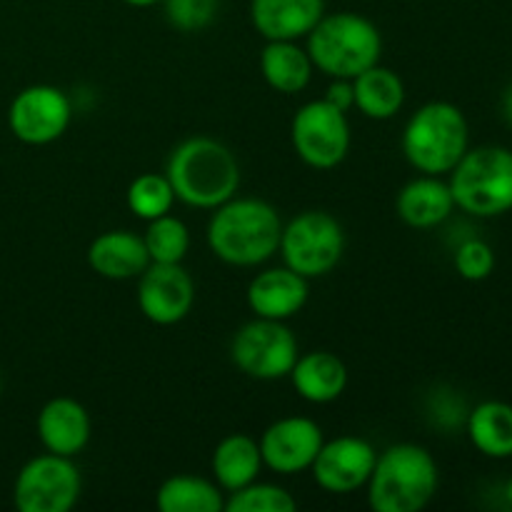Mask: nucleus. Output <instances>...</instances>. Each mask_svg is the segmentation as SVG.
I'll use <instances>...</instances> for the list:
<instances>
[{
	"label": "nucleus",
	"mask_w": 512,
	"mask_h": 512,
	"mask_svg": "<svg viewBox=\"0 0 512 512\" xmlns=\"http://www.w3.org/2000/svg\"><path fill=\"white\" fill-rule=\"evenodd\" d=\"M308 278L290 270L288 265L280 268H265L250 280L248 293V308L253 310L255 318L265 320H290L305 308L308 303Z\"/></svg>",
	"instance_id": "obj_15"
},
{
	"label": "nucleus",
	"mask_w": 512,
	"mask_h": 512,
	"mask_svg": "<svg viewBox=\"0 0 512 512\" xmlns=\"http://www.w3.org/2000/svg\"><path fill=\"white\" fill-rule=\"evenodd\" d=\"M323 443V428L303 415L275 420L258 440L263 465L278 475H298L310 470Z\"/></svg>",
	"instance_id": "obj_13"
},
{
	"label": "nucleus",
	"mask_w": 512,
	"mask_h": 512,
	"mask_svg": "<svg viewBox=\"0 0 512 512\" xmlns=\"http://www.w3.org/2000/svg\"><path fill=\"white\" fill-rule=\"evenodd\" d=\"M195 305V280L183 263H150L138 278V308L153 325H178Z\"/></svg>",
	"instance_id": "obj_12"
},
{
	"label": "nucleus",
	"mask_w": 512,
	"mask_h": 512,
	"mask_svg": "<svg viewBox=\"0 0 512 512\" xmlns=\"http://www.w3.org/2000/svg\"><path fill=\"white\" fill-rule=\"evenodd\" d=\"M305 50L313 60V68L323 75L353 80L380 63L383 35L365 15L340 10L318 20L308 33Z\"/></svg>",
	"instance_id": "obj_4"
},
{
	"label": "nucleus",
	"mask_w": 512,
	"mask_h": 512,
	"mask_svg": "<svg viewBox=\"0 0 512 512\" xmlns=\"http://www.w3.org/2000/svg\"><path fill=\"white\" fill-rule=\"evenodd\" d=\"M125 200H128V208L135 218L150 223V220L168 215L173 210L175 193L165 173H143L128 185Z\"/></svg>",
	"instance_id": "obj_26"
},
{
	"label": "nucleus",
	"mask_w": 512,
	"mask_h": 512,
	"mask_svg": "<svg viewBox=\"0 0 512 512\" xmlns=\"http://www.w3.org/2000/svg\"><path fill=\"white\" fill-rule=\"evenodd\" d=\"M353 90L355 108L370 120L395 118L405 103L403 78L380 63L353 78Z\"/></svg>",
	"instance_id": "obj_24"
},
{
	"label": "nucleus",
	"mask_w": 512,
	"mask_h": 512,
	"mask_svg": "<svg viewBox=\"0 0 512 512\" xmlns=\"http://www.w3.org/2000/svg\"><path fill=\"white\" fill-rule=\"evenodd\" d=\"M373 445L358 435H340V438L323 443L320 453L315 455L310 473H313L318 488L333 495H348L368 485L370 473L375 468Z\"/></svg>",
	"instance_id": "obj_14"
},
{
	"label": "nucleus",
	"mask_w": 512,
	"mask_h": 512,
	"mask_svg": "<svg viewBox=\"0 0 512 512\" xmlns=\"http://www.w3.org/2000/svg\"><path fill=\"white\" fill-rule=\"evenodd\" d=\"M330 105L340 108L343 113L355 108V90H353V80H345V78H333V83L328 85L323 95Z\"/></svg>",
	"instance_id": "obj_31"
},
{
	"label": "nucleus",
	"mask_w": 512,
	"mask_h": 512,
	"mask_svg": "<svg viewBox=\"0 0 512 512\" xmlns=\"http://www.w3.org/2000/svg\"><path fill=\"white\" fill-rule=\"evenodd\" d=\"M210 468H213L215 483L225 495L255 483L260 470L265 468L258 440L245 433L228 435L215 445Z\"/></svg>",
	"instance_id": "obj_21"
},
{
	"label": "nucleus",
	"mask_w": 512,
	"mask_h": 512,
	"mask_svg": "<svg viewBox=\"0 0 512 512\" xmlns=\"http://www.w3.org/2000/svg\"><path fill=\"white\" fill-rule=\"evenodd\" d=\"M73 103L55 85H30L20 90L8 110L10 133L25 145H50L68 130Z\"/></svg>",
	"instance_id": "obj_11"
},
{
	"label": "nucleus",
	"mask_w": 512,
	"mask_h": 512,
	"mask_svg": "<svg viewBox=\"0 0 512 512\" xmlns=\"http://www.w3.org/2000/svg\"><path fill=\"white\" fill-rule=\"evenodd\" d=\"M325 15V0H250V20L265 40H300Z\"/></svg>",
	"instance_id": "obj_17"
},
{
	"label": "nucleus",
	"mask_w": 512,
	"mask_h": 512,
	"mask_svg": "<svg viewBox=\"0 0 512 512\" xmlns=\"http://www.w3.org/2000/svg\"><path fill=\"white\" fill-rule=\"evenodd\" d=\"M280 233L283 220L268 200L235 195L213 210L205 240L210 253L225 265L258 268L278 253Z\"/></svg>",
	"instance_id": "obj_1"
},
{
	"label": "nucleus",
	"mask_w": 512,
	"mask_h": 512,
	"mask_svg": "<svg viewBox=\"0 0 512 512\" xmlns=\"http://www.w3.org/2000/svg\"><path fill=\"white\" fill-rule=\"evenodd\" d=\"M150 263H183L190 250V230L175 215H160L150 220L143 235Z\"/></svg>",
	"instance_id": "obj_27"
},
{
	"label": "nucleus",
	"mask_w": 512,
	"mask_h": 512,
	"mask_svg": "<svg viewBox=\"0 0 512 512\" xmlns=\"http://www.w3.org/2000/svg\"><path fill=\"white\" fill-rule=\"evenodd\" d=\"M290 140L308 168L333 170L348 158L353 133H350L348 113L330 105L328 100H310L295 113L290 125Z\"/></svg>",
	"instance_id": "obj_8"
},
{
	"label": "nucleus",
	"mask_w": 512,
	"mask_h": 512,
	"mask_svg": "<svg viewBox=\"0 0 512 512\" xmlns=\"http://www.w3.org/2000/svg\"><path fill=\"white\" fill-rule=\"evenodd\" d=\"M83 493V478L73 458L45 453L20 468L13 503L20 512H68Z\"/></svg>",
	"instance_id": "obj_10"
},
{
	"label": "nucleus",
	"mask_w": 512,
	"mask_h": 512,
	"mask_svg": "<svg viewBox=\"0 0 512 512\" xmlns=\"http://www.w3.org/2000/svg\"><path fill=\"white\" fill-rule=\"evenodd\" d=\"M470 148L465 113L448 100H433L410 115L403 130V155L418 173L450 175Z\"/></svg>",
	"instance_id": "obj_5"
},
{
	"label": "nucleus",
	"mask_w": 512,
	"mask_h": 512,
	"mask_svg": "<svg viewBox=\"0 0 512 512\" xmlns=\"http://www.w3.org/2000/svg\"><path fill=\"white\" fill-rule=\"evenodd\" d=\"M298 500L285 488L273 483H255L228 493L225 498V512H295Z\"/></svg>",
	"instance_id": "obj_28"
},
{
	"label": "nucleus",
	"mask_w": 512,
	"mask_h": 512,
	"mask_svg": "<svg viewBox=\"0 0 512 512\" xmlns=\"http://www.w3.org/2000/svg\"><path fill=\"white\" fill-rule=\"evenodd\" d=\"M470 443L478 453L493 460L512 458V405L503 400H485L465 418Z\"/></svg>",
	"instance_id": "obj_23"
},
{
	"label": "nucleus",
	"mask_w": 512,
	"mask_h": 512,
	"mask_svg": "<svg viewBox=\"0 0 512 512\" xmlns=\"http://www.w3.org/2000/svg\"><path fill=\"white\" fill-rule=\"evenodd\" d=\"M175 200L198 210H215L238 195L240 165L228 145L195 135L173 148L165 163Z\"/></svg>",
	"instance_id": "obj_2"
},
{
	"label": "nucleus",
	"mask_w": 512,
	"mask_h": 512,
	"mask_svg": "<svg viewBox=\"0 0 512 512\" xmlns=\"http://www.w3.org/2000/svg\"><path fill=\"white\" fill-rule=\"evenodd\" d=\"M88 265L95 275L105 280H133L143 275L150 265L143 235L130 230H108L100 233L88 248Z\"/></svg>",
	"instance_id": "obj_19"
},
{
	"label": "nucleus",
	"mask_w": 512,
	"mask_h": 512,
	"mask_svg": "<svg viewBox=\"0 0 512 512\" xmlns=\"http://www.w3.org/2000/svg\"><path fill=\"white\" fill-rule=\"evenodd\" d=\"M505 500L512 505V478L508 480V485H505Z\"/></svg>",
	"instance_id": "obj_34"
},
{
	"label": "nucleus",
	"mask_w": 512,
	"mask_h": 512,
	"mask_svg": "<svg viewBox=\"0 0 512 512\" xmlns=\"http://www.w3.org/2000/svg\"><path fill=\"white\" fill-rule=\"evenodd\" d=\"M298 340L283 320L253 318L230 343L235 368L255 380H283L298 360Z\"/></svg>",
	"instance_id": "obj_9"
},
{
	"label": "nucleus",
	"mask_w": 512,
	"mask_h": 512,
	"mask_svg": "<svg viewBox=\"0 0 512 512\" xmlns=\"http://www.w3.org/2000/svg\"><path fill=\"white\" fill-rule=\"evenodd\" d=\"M503 115H505V120L512 125V85H508V90L503 93Z\"/></svg>",
	"instance_id": "obj_32"
},
{
	"label": "nucleus",
	"mask_w": 512,
	"mask_h": 512,
	"mask_svg": "<svg viewBox=\"0 0 512 512\" xmlns=\"http://www.w3.org/2000/svg\"><path fill=\"white\" fill-rule=\"evenodd\" d=\"M395 210L408 228L430 230L443 225L453 215L455 200L443 175H420L400 188Z\"/></svg>",
	"instance_id": "obj_18"
},
{
	"label": "nucleus",
	"mask_w": 512,
	"mask_h": 512,
	"mask_svg": "<svg viewBox=\"0 0 512 512\" xmlns=\"http://www.w3.org/2000/svg\"><path fill=\"white\" fill-rule=\"evenodd\" d=\"M290 383L295 393L313 405L335 403L348 388V368L343 360L328 350H313V353L298 355L293 370H290Z\"/></svg>",
	"instance_id": "obj_20"
},
{
	"label": "nucleus",
	"mask_w": 512,
	"mask_h": 512,
	"mask_svg": "<svg viewBox=\"0 0 512 512\" xmlns=\"http://www.w3.org/2000/svg\"><path fill=\"white\" fill-rule=\"evenodd\" d=\"M123 3L133 5V8H150V5H158L163 3V0H123Z\"/></svg>",
	"instance_id": "obj_33"
},
{
	"label": "nucleus",
	"mask_w": 512,
	"mask_h": 512,
	"mask_svg": "<svg viewBox=\"0 0 512 512\" xmlns=\"http://www.w3.org/2000/svg\"><path fill=\"white\" fill-rule=\"evenodd\" d=\"M160 512H225V493L213 480L173 475L155 493Z\"/></svg>",
	"instance_id": "obj_25"
},
{
	"label": "nucleus",
	"mask_w": 512,
	"mask_h": 512,
	"mask_svg": "<svg viewBox=\"0 0 512 512\" xmlns=\"http://www.w3.org/2000/svg\"><path fill=\"white\" fill-rule=\"evenodd\" d=\"M35 430H38L40 443L48 453L75 458L90 443L93 420H90V413L83 403L68 398V395H60V398L48 400L40 408Z\"/></svg>",
	"instance_id": "obj_16"
},
{
	"label": "nucleus",
	"mask_w": 512,
	"mask_h": 512,
	"mask_svg": "<svg viewBox=\"0 0 512 512\" xmlns=\"http://www.w3.org/2000/svg\"><path fill=\"white\" fill-rule=\"evenodd\" d=\"M278 253L290 270L303 278H323L333 273L345 253V230L335 215L325 210H305L283 225Z\"/></svg>",
	"instance_id": "obj_7"
},
{
	"label": "nucleus",
	"mask_w": 512,
	"mask_h": 512,
	"mask_svg": "<svg viewBox=\"0 0 512 512\" xmlns=\"http://www.w3.org/2000/svg\"><path fill=\"white\" fill-rule=\"evenodd\" d=\"M455 270L460 278L470 280V283H480V280L490 278L495 270V253L485 240L468 238L455 248L453 255Z\"/></svg>",
	"instance_id": "obj_30"
},
{
	"label": "nucleus",
	"mask_w": 512,
	"mask_h": 512,
	"mask_svg": "<svg viewBox=\"0 0 512 512\" xmlns=\"http://www.w3.org/2000/svg\"><path fill=\"white\" fill-rule=\"evenodd\" d=\"M438 485V463L430 450L398 443L378 453L365 493L375 512H420L435 498Z\"/></svg>",
	"instance_id": "obj_3"
},
{
	"label": "nucleus",
	"mask_w": 512,
	"mask_h": 512,
	"mask_svg": "<svg viewBox=\"0 0 512 512\" xmlns=\"http://www.w3.org/2000/svg\"><path fill=\"white\" fill-rule=\"evenodd\" d=\"M455 208L475 218H498L512 210V150L500 145L468 148L450 170Z\"/></svg>",
	"instance_id": "obj_6"
},
{
	"label": "nucleus",
	"mask_w": 512,
	"mask_h": 512,
	"mask_svg": "<svg viewBox=\"0 0 512 512\" xmlns=\"http://www.w3.org/2000/svg\"><path fill=\"white\" fill-rule=\"evenodd\" d=\"M165 18L180 33H198L218 15V0H163Z\"/></svg>",
	"instance_id": "obj_29"
},
{
	"label": "nucleus",
	"mask_w": 512,
	"mask_h": 512,
	"mask_svg": "<svg viewBox=\"0 0 512 512\" xmlns=\"http://www.w3.org/2000/svg\"><path fill=\"white\" fill-rule=\"evenodd\" d=\"M313 60L298 40H268L260 53V73L265 83L283 95L303 93L313 78Z\"/></svg>",
	"instance_id": "obj_22"
}]
</instances>
